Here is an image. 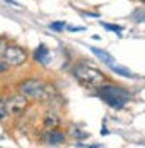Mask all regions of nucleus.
Returning <instances> with one entry per match:
<instances>
[{
  "mask_svg": "<svg viewBox=\"0 0 145 148\" xmlns=\"http://www.w3.org/2000/svg\"><path fill=\"white\" fill-rule=\"evenodd\" d=\"M100 98L108 106L115 108V110H120V108H123L130 101V92L127 89H123V88H120V86L106 84V86H101L100 88Z\"/></svg>",
  "mask_w": 145,
  "mask_h": 148,
  "instance_id": "obj_1",
  "label": "nucleus"
},
{
  "mask_svg": "<svg viewBox=\"0 0 145 148\" xmlns=\"http://www.w3.org/2000/svg\"><path fill=\"white\" fill-rule=\"evenodd\" d=\"M72 74L79 83H83L84 86H90V88H101L105 83L103 73L88 64H78L72 69Z\"/></svg>",
  "mask_w": 145,
  "mask_h": 148,
  "instance_id": "obj_2",
  "label": "nucleus"
},
{
  "mask_svg": "<svg viewBox=\"0 0 145 148\" xmlns=\"http://www.w3.org/2000/svg\"><path fill=\"white\" fill-rule=\"evenodd\" d=\"M20 92L27 98H32V99H39V101H46L51 92H52V88L47 86L42 81H37V79H29L26 83L20 84Z\"/></svg>",
  "mask_w": 145,
  "mask_h": 148,
  "instance_id": "obj_3",
  "label": "nucleus"
},
{
  "mask_svg": "<svg viewBox=\"0 0 145 148\" xmlns=\"http://www.w3.org/2000/svg\"><path fill=\"white\" fill-rule=\"evenodd\" d=\"M27 108V96L20 94H14L5 101V113L7 114H20L22 111Z\"/></svg>",
  "mask_w": 145,
  "mask_h": 148,
  "instance_id": "obj_4",
  "label": "nucleus"
},
{
  "mask_svg": "<svg viewBox=\"0 0 145 148\" xmlns=\"http://www.w3.org/2000/svg\"><path fill=\"white\" fill-rule=\"evenodd\" d=\"M3 59H5V62L9 66H20L26 62V59H27V56L26 52L17 46H9L3 49Z\"/></svg>",
  "mask_w": 145,
  "mask_h": 148,
  "instance_id": "obj_5",
  "label": "nucleus"
},
{
  "mask_svg": "<svg viewBox=\"0 0 145 148\" xmlns=\"http://www.w3.org/2000/svg\"><path fill=\"white\" fill-rule=\"evenodd\" d=\"M91 52L96 56L100 61H103V62L108 66V67H111L113 64H117V62H115V57H113L111 54H108L106 51H103V49H98V47H91Z\"/></svg>",
  "mask_w": 145,
  "mask_h": 148,
  "instance_id": "obj_6",
  "label": "nucleus"
},
{
  "mask_svg": "<svg viewBox=\"0 0 145 148\" xmlns=\"http://www.w3.org/2000/svg\"><path fill=\"white\" fill-rule=\"evenodd\" d=\"M34 59H36L39 64H47V62L51 61V56H49L47 47L41 44V46L36 49V52H34Z\"/></svg>",
  "mask_w": 145,
  "mask_h": 148,
  "instance_id": "obj_7",
  "label": "nucleus"
},
{
  "mask_svg": "<svg viewBox=\"0 0 145 148\" xmlns=\"http://www.w3.org/2000/svg\"><path fill=\"white\" fill-rule=\"evenodd\" d=\"M44 141L46 143H49V145H59V143H63L64 141V135L63 133H59V131L51 130V131L44 136Z\"/></svg>",
  "mask_w": 145,
  "mask_h": 148,
  "instance_id": "obj_8",
  "label": "nucleus"
},
{
  "mask_svg": "<svg viewBox=\"0 0 145 148\" xmlns=\"http://www.w3.org/2000/svg\"><path fill=\"white\" fill-rule=\"evenodd\" d=\"M110 69H111L113 73H117V74H120V76H123V77H132V79H137V77H138L135 73H132L130 69H127V67H123V66H120V64H113Z\"/></svg>",
  "mask_w": 145,
  "mask_h": 148,
  "instance_id": "obj_9",
  "label": "nucleus"
},
{
  "mask_svg": "<svg viewBox=\"0 0 145 148\" xmlns=\"http://www.w3.org/2000/svg\"><path fill=\"white\" fill-rule=\"evenodd\" d=\"M59 123H61V120H59V116L56 114V113H47L44 118V125L46 128H57L59 126Z\"/></svg>",
  "mask_w": 145,
  "mask_h": 148,
  "instance_id": "obj_10",
  "label": "nucleus"
},
{
  "mask_svg": "<svg viewBox=\"0 0 145 148\" xmlns=\"http://www.w3.org/2000/svg\"><path fill=\"white\" fill-rule=\"evenodd\" d=\"M101 25L105 29H108V30H111V32H118V36H122L120 32H122L123 29L120 27V25H111V24H105V22H101Z\"/></svg>",
  "mask_w": 145,
  "mask_h": 148,
  "instance_id": "obj_11",
  "label": "nucleus"
},
{
  "mask_svg": "<svg viewBox=\"0 0 145 148\" xmlns=\"http://www.w3.org/2000/svg\"><path fill=\"white\" fill-rule=\"evenodd\" d=\"M49 27L54 29V30H63V29L66 27V24H64V22H52V24H51Z\"/></svg>",
  "mask_w": 145,
  "mask_h": 148,
  "instance_id": "obj_12",
  "label": "nucleus"
},
{
  "mask_svg": "<svg viewBox=\"0 0 145 148\" xmlns=\"http://www.w3.org/2000/svg\"><path fill=\"white\" fill-rule=\"evenodd\" d=\"M5 114H7V113H5V103L0 99V118H3Z\"/></svg>",
  "mask_w": 145,
  "mask_h": 148,
  "instance_id": "obj_13",
  "label": "nucleus"
},
{
  "mask_svg": "<svg viewBox=\"0 0 145 148\" xmlns=\"http://www.w3.org/2000/svg\"><path fill=\"white\" fill-rule=\"evenodd\" d=\"M7 69H9V64L5 61H0V73H5Z\"/></svg>",
  "mask_w": 145,
  "mask_h": 148,
  "instance_id": "obj_14",
  "label": "nucleus"
},
{
  "mask_svg": "<svg viewBox=\"0 0 145 148\" xmlns=\"http://www.w3.org/2000/svg\"><path fill=\"white\" fill-rule=\"evenodd\" d=\"M71 32H76V30H84V27H68Z\"/></svg>",
  "mask_w": 145,
  "mask_h": 148,
  "instance_id": "obj_15",
  "label": "nucleus"
},
{
  "mask_svg": "<svg viewBox=\"0 0 145 148\" xmlns=\"http://www.w3.org/2000/svg\"><path fill=\"white\" fill-rule=\"evenodd\" d=\"M142 2H145V0H142Z\"/></svg>",
  "mask_w": 145,
  "mask_h": 148,
  "instance_id": "obj_16",
  "label": "nucleus"
}]
</instances>
